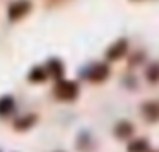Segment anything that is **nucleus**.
<instances>
[{
    "instance_id": "f257e3e1",
    "label": "nucleus",
    "mask_w": 159,
    "mask_h": 152,
    "mask_svg": "<svg viewBox=\"0 0 159 152\" xmlns=\"http://www.w3.org/2000/svg\"><path fill=\"white\" fill-rule=\"evenodd\" d=\"M54 95L59 100H74L78 97V85L74 82H70V80H59L56 83Z\"/></svg>"
},
{
    "instance_id": "f03ea898",
    "label": "nucleus",
    "mask_w": 159,
    "mask_h": 152,
    "mask_svg": "<svg viewBox=\"0 0 159 152\" xmlns=\"http://www.w3.org/2000/svg\"><path fill=\"white\" fill-rule=\"evenodd\" d=\"M30 9H32V2L30 0H15L9 6V9H7V17L11 21H19L20 17H24L26 13H30Z\"/></svg>"
},
{
    "instance_id": "7ed1b4c3",
    "label": "nucleus",
    "mask_w": 159,
    "mask_h": 152,
    "mask_svg": "<svg viewBox=\"0 0 159 152\" xmlns=\"http://www.w3.org/2000/svg\"><path fill=\"white\" fill-rule=\"evenodd\" d=\"M126 50H128V41H126V39H119V41H115V43L107 48L106 58L111 59V61H117L120 58H124Z\"/></svg>"
},
{
    "instance_id": "20e7f679",
    "label": "nucleus",
    "mask_w": 159,
    "mask_h": 152,
    "mask_svg": "<svg viewBox=\"0 0 159 152\" xmlns=\"http://www.w3.org/2000/svg\"><path fill=\"white\" fill-rule=\"evenodd\" d=\"M143 115L146 117V121L150 122H157L159 121V100H148L143 104Z\"/></svg>"
},
{
    "instance_id": "39448f33",
    "label": "nucleus",
    "mask_w": 159,
    "mask_h": 152,
    "mask_svg": "<svg viewBox=\"0 0 159 152\" xmlns=\"http://www.w3.org/2000/svg\"><path fill=\"white\" fill-rule=\"evenodd\" d=\"M107 76H109V67H107L106 63H96V65L91 69V73L87 74V78H89L91 82H104Z\"/></svg>"
},
{
    "instance_id": "423d86ee",
    "label": "nucleus",
    "mask_w": 159,
    "mask_h": 152,
    "mask_svg": "<svg viewBox=\"0 0 159 152\" xmlns=\"http://www.w3.org/2000/svg\"><path fill=\"white\" fill-rule=\"evenodd\" d=\"M133 124L129 122V121H120L117 122V126H115V135L119 137V139H126V137H129L131 134H133Z\"/></svg>"
},
{
    "instance_id": "0eeeda50",
    "label": "nucleus",
    "mask_w": 159,
    "mask_h": 152,
    "mask_svg": "<svg viewBox=\"0 0 159 152\" xmlns=\"http://www.w3.org/2000/svg\"><path fill=\"white\" fill-rule=\"evenodd\" d=\"M13 110H15V98L11 95L0 97V117H7Z\"/></svg>"
},
{
    "instance_id": "6e6552de",
    "label": "nucleus",
    "mask_w": 159,
    "mask_h": 152,
    "mask_svg": "<svg viewBox=\"0 0 159 152\" xmlns=\"http://www.w3.org/2000/svg\"><path fill=\"white\" fill-rule=\"evenodd\" d=\"M35 121H37L35 115H24V117L17 119L13 126H15V130H28V128H32L35 124Z\"/></svg>"
},
{
    "instance_id": "1a4fd4ad",
    "label": "nucleus",
    "mask_w": 159,
    "mask_h": 152,
    "mask_svg": "<svg viewBox=\"0 0 159 152\" xmlns=\"http://www.w3.org/2000/svg\"><path fill=\"white\" fill-rule=\"evenodd\" d=\"M148 139L144 137H139V139H133L129 145H128V152H148Z\"/></svg>"
},
{
    "instance_id": "9d476101",
    "label": "nucleus",
    "mask_w": 159,
    "mask_h": 152,
    "mask_svg": "<svg viewBox=\"0 0 159 152\" xmlns=\"http://www.w3.org/2000/svg\"><path fill=\"white\" fill-rule=\"evenodd\" d=\"M63 71H65V67H63V63H61L59 59L54 58V59L48 61V73H46V74H52V76H56V78H61Z\"/></svg>"
},
{
    "instance_id": "9b49d317",
    "label": "nucleus",
    "mask_w": 159,
    "mask_h": 152,
    "mask_svg": "<svg viewBox=\"0 0 159 152\" xmlns=\"http://www.w3.org/2000/svg\"><path fill=\"white\" fill-rule=\"evenodd\" d=\"M146 80L150 83H159V61H154L146 69Z\"/></svg>"
},
{
    "instance_id": "f8f14e48",
    "label": "nucleus",
    "mask_w": 159,
    "mask_h": 152,
    "mask_svg": "<svg viewBox=\"0 0 159 152\" xmlns=\"http://www.w3.org/2000/svg\"><path fill=\"white\" fill-rule=\"evenodd\" d=\"M46 76L48 74H46L41 67H34V69L30 71V74H28V80H30V82H43Z\"/></svg>"
}]
</instances>
